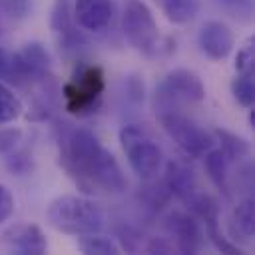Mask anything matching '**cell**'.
I'll list each match as a JSON object with an SVG mask.
<instances>
[{
  "label": "cell",
  "instance_id": "15",
  "mask_svg": "<svg viewBox=\"0 0 255 255\" xmlns=\"http://www.w3.org/2000/svg\"><path fill=\"white\" fill-rule=\"evenodd\" d=\"M205 157V171L211 179V183L225 195L229 197V159L223 155L219 147H211L209 151L203 153Z\"/></svg>",
  "mask_w": 255,
  "mask_h": 255
},
{
  "label": "cell",
  "instance_id": "8",
  "mask_svg": "<svg viewBox=\"0 0 255 255\" xmlns=\"http://www.w3.org/2000/svg\"><path fill=\"white\" fill-rule=\"evenodd\" d=\"M181 100L185 102L205 100V86L201 78L187 68H175L167 72V76L161 80V84L155 90V112L179 108Z\"/></svg>",
  "mask_w": 255,
  "mask_h": 255
},
{
  "label": "cell",
  "instance_id": "16",
  "mask_svg": "<svg viewBox=\"0 0 255 255\" xmlns=\"http://www.w3.org/2000/svg\"><path fill=\"white\" fill-rule=\"evenodd\" d=\"M233 231L241 235V239L255 237V201L253 197H245L233 209Z\"/></svg>",
  "mask_w": 255,
  "mask_h": 255
},
{
  "label": "cell",
  "instance_id": "18",
  "mask_svg": "<svg viewBox=\"0 0 255 255\" xmlns=\"http://www.w3.org/2000/svg\"><path fill=\"white\" fill-rule=\"evenodd\" d=\"M157 4L173 24H185L199 12V0H157Z\"/></svg>",
  "mask_w": 255,
  "mask_h": 255
},
{
  "label": "cell",
  "instance_id": "29",
  "mask_svg": "<svg viewBox=\"0 0 255 255\" xmlns=\"http://www.w3.org/2000/svg\"><path fill=\"white\" fill-rule=\"evenodd\" d=\"M120 241H122L124 249L131 251V253H133V251L143 249V243H141L139 233H137V231H133L131 227H124V229H120Z\"/></svg>",
  "mask_w": 255,
  "mask_h": 255
},
{
  "label": "cell",
  "instance_id": "4",
  "mask_svg": "<svg viewBox=\"0 0 255 255\" xmlns=\"http://www.w3.org/2000/svg\"><path fill=\"white\" fill-rule=\"evenodd\" d=\"M120 143H122V149L128 157L131 171L139 179L149 181L157 175L163 163V151L143 126L126 124L120 129Z\"/></svg>",
  "mask_w": 255,
  "mask_h": 255
},
{
  "label": "cell",
  "instance_id": "19",
  "mask_svg": "<svg viewBox=\"0 0 255 255\" xmlns=\"http://www.w3.org/2000/svg\"><path fill=\"white\" fill-rule=\"evenodd\" d=\"M78 249L82 253H88V255H118L120 253V245L112 237L100 235V231L80 235L78 237Z\"/></svg>",
  "mask_w": 255,
  "mask_h": 255
},
{
  "label": "cell",
  "instance_id": "11",
  "mask_svg": "<svg viewBox=\"0 0 255 255\" xmlns=\"http://www.w3.org/2000/svg\"><path fill=\"white\" fill-rule=\"evenodd\" d=\"M114 0H76L74 4V22L94 34L108 30L114 20Z\"/></svg>",
  "mask_w": 255,
  "mask_h": 255
},
{
  "label": "cell",
  "instance_id": "31",
  "mask_svg": "<svg viewBox=\"0 0 255 255\" xmlns=\"http://www.w3.org/2000/svg\"><path fill=\"white\" fill-rule=\"evenodd\" d=\"M175 247L167 241V239H163V237H151L145 245H143V251L145 253H171Z\"/></svg>",
  "mask_w": 255,
  "mask_h": 255
},
{
  "label": "cell",
  "instance_id": "25",
  "mask_svg": "<svg viewBox=\"0 0 255 255\" xmlns=\"http://www.w3.org/2000/svg\"><path fill=\"white\" fill-rule=\"evenodd\" d=\"M20 145H24L22 129H18V128H0V155L2 157L12 153L14 149H18Z\"/></svg>",
  "mask_w": 255,
  "mask_h": 255
},
{
  "label": "cell",
  "instance_id": "30",
  "mask_svg": "<svg viewBox=\"0 0 255 255\" xmlns=\"http://www.w3.org/2000/svg\"><path fill=\"white\" fill-rule=\"evenodd\" d=\"M12 213H14V197H12L10 189L0 183V223L10 219Z\"/></svg>",
  "mask_w": 255,
  "mask_h": 255
},
{
  "label": "cell",
  "instance_id": "12",
  "mask_svg": "<svg viewBox=\"0 0 255 255\" xmlns=\"http://www.w3.org/2000/svg\"><path fill=\"white\" fill-rule=\"evenodd\" d=\"M199 48L209 60H225L233 46L235 36L231 28L221 20H207L199 30Z\"/></svg>",
  "mask_w": 255,
  "mask_h": 255
},
{
  "label": "cell",
  "instance_id": "28",
  "mask_svg": "<svg viewBox=\"0 0 255 255\" xmlns=\"http://www.w3.org/2000/svg\"><path fill=\"white\" fill-rule=\"evenodd\" d=\"M217 2L223 4L235 16L251 18V14H253V0H217Z\"/></svg>",
  "mask_w": 255,
  "mask_h": 255
},
{
  "label": "cell",
  "instance_id": "21",
  "mask_svg": "<svg viewBox=\"0 0 255 255\" xmlns=\"http://www.w3.org/2000/svg\"><path fill=\"white\" fill-rule=\"evenodd\" d=\"M22 110L24 108H22L20 98L4 82H0V126L12 124L14 120H18Z\"/></svg>",
  "mask_w": 255,
  "mask_h": 255
},
{
  "label": "cell",
  "instance_id": "10",
  "mask_svg": "<svg viewBox=\"0 0 255 255\" xmlns=\"http://www.w3.org/2000/svg\"><path fill=\"white\" fill-rule=\"evenodd\" d=\"M50 26L58 38L60 50H64L66 54H78L80 56V50L86 46V40L74 26V14L70 12L68 0H54Z\"/></svg>",
  "mask_w": 255,
  "mask_h": 255
},
{
  "label": "cell",
  "instance_id": "5",
  "mask_svg": "<svg viewBox=\"0 0 255 255\" xmlns=\"http://www.w3.org/2000/svg\"><path fill=\"white\" fill-rule=\"evenodd\" d=\"M122 32L129 46H133L143 56H157L165 48L161 44V34L157 22L141 0H126L122 14Z\"/></svg>",
  "mask_w": 255,
  "mask_h": 255
},
{
  "label": "cell",
  "instance_id": "9",
  "mask_svg": "<svg viewBox=\"0 0 255 255\" xmlns=\"http://www.w3.org/2000/svg\"><path fill=\"white\" fill-rule=\"evenodd\" d=\"M163 225L167 233L175 241V249L181 253H197L203 247L205 235L201 231L199 221L195 215H189L185 211H169L163 219Z\"/></svg>",
  "mask_w": 255,
  "mask_h": 255
},
{
  "label": "cell",
  "instance_id": "24",
  "mask_svg": "<svg viewBox=\"0 0 255 255\" xmlns=\"http://www.w3.org/2000/svg\"><path fill=\"white\" fill-rule=\"evenodd\" d=\"M141 197H143V201H145L147 207H151V209H161L173 195L169 193V189H167L165 183L161 181V183H153V185L143 187V189H141Z\"/></svg>",
  "mask_w": 255,
  "mask_h": 255
},
{
  "label": "cell",
  "instance_id": "23",
  "mask_svg": "<svg viewBox=\"0 0 255 255\" xmlns=\"http://www.w3.org/2000/svg\"><path fill=\"white\" fill-rule=\"evenodd\" d=\"M8 171L16 173V175H26L32 171V153L28 151L26 145H20L18 149H14L12 153H8L4 157Z\"/></svg>",
  "mask_w": 255,
  "mask_h": 255
},
{
  "label": "cell",
  "instance_id": "3",
  "mask_svg": "<svg viewBox=\"0 0 255 255\" xmlns=\"http://www.w3.org/2000/svg\"><path fill=\"white\" fill-rule=\"evenodd\" d=\"M106 90L104 70L96 64L78 62L70 80L62 86L64 108L68 114L78 118H88L98 112Z\"/></svg>",
  "mask_w": 255,
  "mask_h": 255
},
{
  "label": "cell",
  "instance_id": "1",
  "mask_svg": "<svg viewBox=\"0 0 255 255\" xmlns=\"http://www.w3.org/2000/svg\"><path fill=\"white\" fill-rule=\"evenodd\" d=\"M56 139L60 163L80 187L106 193H122L128 187L118 159L90 129L62 124Z\"/></svg>",
  "mask_w": 255,
  "mask_h": 255
},
{
  "label": "cell",
  "instance_id": "20",
  "mask_svg": "<svg viewBox=\"0 0 255 255\" xmlns=\"http://www.w3.org/2000/svg\"><path fill=\"white\" fill-rule=\"evenodd\" d=\"M231 94L239 106L251 110L255 102V74H237L231 82Z\"/></svg>",
  "mask_w": 255,
  "mask_h": 255
},
{
  "label": "cell",
  "instance_id": "27",
  "mask_svg": "<svg viewBox=\"0 0 255 255\" xmlns=\"http://www.w3.org/2000/svg\"><path fill=\"white\" fill-rule=\"evenodd\" d=\"M126 94L133 104H141L145 98V90H143V82L139 76H128L126 78Z\"/></svg>",
  "mask_w": 255,
  "mask_h": 255
},
{
  "label": "cell",
  "instance_id": "6",
  "mask_svg": "<svg viewBox=\"0 0 255 255\" xmlns=\"http://www.w3.org/2000/svg\"><path fill=\"white\" fill-rule=\"evenodd\" d=\"M157 120L167 133V137L187 155V157H203L215 143L213 133L201 128L193 118L179 112V108L157 112Z\"/></svg>",
  "mask_w": 255,
  "mask_h": 255
},
{
  "label": "cell",
  "instance_id": "13",
  "mask_svg": "<svg viewBox=\"0 0 255 255\" xmlns=\"http://www.w3.org/2000/svg\"><path fill=\"white\" fill-rule=\"evenodd\" d=\"M4 241L20 255H42L48 249L44 231L34 223H18L4 233Z\"/></svg>",
  "mask_w": 255,
  "mask_h": 255
},
{
  "label": "cell",
  "instance_id": "22",
  "mask_svg": "<svg viewBox=\"0 0 255 255\" xmlns=\"http://www.w3.org/2000/svg\"><path fill=\"white\" fill-rule=\"evenodd\" d=\"M237 74H255V38L249 36L235 54Z\"/></svg>",
  "mask_w": 255,
  "mask_h": 255
},
{
  "label": "cell",
  "instance_id": "2",
  "mask_svg": "<svg viewBox=\"0 0 255 255\" xmlns=\"http://www.w3.org/2000/svg\"><path fill=\"white\" fill-rule=\"evenodd\" d=\"M46 219L56 231L80 237L100 231L104 227L106 215L94 199L82 195H60L50 201L46 209Z\"/></svg>",
  "mask_w": 255,
  "mask_h": 255
},
{
  "label": "cell",
  "instance_id": "14",
  "mask_svg": "<svg viewBox=\"0 0 255 255\" xmlns=\"http://www.w3.org/2000/svg\"><path fill=\"white\" fill-rule=\"evenodd\" d=\"M163 183L169 189V193L175 195L183 203H187L193 197V193L197 191L195 171L185 161H179V159H169L165 163Z\"/></svg>",
  "mask_w": 255,
  "mask_h": 255
},
{
  "label": "cell",
  "instance_id": "17",
  "mask_svg": "<svg viewBox=\"0 0 255 255\" xmlns=\"http://www.w3.org/2000/svg\"><path fill=\"white\" fill-rule=\"evenodd\" d=\"M213 135H215V141L219 143V149H221L223 155L229 159V163L247 157L249 151H251L249 143H247L241 135H237V133H231V131H227V129H215Z\"/></svg>",
  "mask_w": 255,
  "mask_h": 255
},
{
  "label": "cell",
  "instance_id": "26",
  "mask_svg": "<svg viewBox=\"0 0 255 255\" xmlns=\"http://www.w3.org/2000/svg\"><path fill=\"white\" fill-rule=\"evenodd\" d=\"M0 4H2V10L14 20L28 18L32 10V0H0Z\"/></svg>",
  "mask_w": 255,
  "mask_h": 255
},
{
  "label": "cell",
  "instance_id": "7",
  "mask_svg": "<svg viewBox=\"0 0 255 255\" xmlns=\"http://www.w3.org/2000/svg\"><path fill=\"white\" fill-rule=\"evenodd\" d=\"M48 80H52L50 56L40 42H26L12 54L6 82L16 86H40Z\"/></svg>",
  "mask_w": 255,
  "mask_h": 255
}]
</instances>
